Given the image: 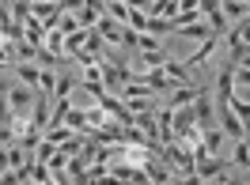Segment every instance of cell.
I'll return each mask as SVG.
<instances>
[{
  "mask_svg": "<svg viewBox=\"0 0 250 185\" xmlns=\"http://www.w3.org/2000/svg\"><path fill=\"white\" fill-rule=\"evenodd\" d=\"M216 42H220L216 34H212V38H205V42H201V49H197V53H189V57H186V68H201V64L208 61L212 53H216Z\"/></svg>",
  "mask_w": 250,
  "mask_h": 185,
  "instance_id": "cell-6",
  "label": "cell"
},
{
  "mask_svg": "<svg viewBox=\"0 0 250 185\" xmlns=\"http://www.w3.org/2000/svg\"><path fill=\"white\" fill-rule=\"evenodd\" d=\"M95 31L103 34V42H106V46H125V23H118V19L106 16V12L95 19Z\"/></svg>",
  "mask_w": 250,
  "mask_h": 185,
  "instance_id": "cell-2",
  "label": "cell"
},
{
  "mask_svg": "<svg viewBox=\"0 0 250 185\" xmlns=\"http://www.w3.org/2000/svg\"><path fill=\"white\" fill-rule=\"evenodd\" d=\"M220 129H224V136H231V140H243V136H247V125L231 113L228 102H220Z\"/></svg>",
  "mask_w": 250,
  "mask_h": 185,
  "instance_id": "cell-4",
  "label": "cell"
},
{
  "mask_svg": "<svg viewBox=\"0 0 250 185\" xmlns=\"http://www.w3.org/2000/svg\"><path fill=\"white\" fill-rule=\"evenodd\" d=\"M23 38H27L31 46L42 49V42H46V23H42L38 16H27V19H23Z\"/></svg>",
  "mask_w": 250,
  "mask_h": 185,
  "instance_id": "cell-5",
  "label": "cell"
},
{
  "mask_svg": "<svg viewBox=\"0 0 250 185\" xmlns=\"http://www.w3.org/2000/svg\"><path fill=\"white\" fill-rule=\"evenodd\" d=\"M106 121H110V113L99 106V102H95V106H87V125H91V132H95V129H103Z\"/></svg>",
  "mask_w": 250,
  "mask_h": 185,
  "instance_id": "cell-17",
  "label": "cell"
},
{
  "mask_svg": "<svg viewBox=\"0 0 250 185\" xmlns=\"http://www.w3.org/2000/svg\"><path fill=\"white\" fill-rule=\"evenodd\" d=\"M235 87H250V68L247 64H235Z\"/></svg>",
  "mask_w": 250,
  "mask_h": 185,
  "instance_id": "cell-20",
  "label": "cell"
},
{
  "mask_svg": "<svg viewBox=\"0 0 250 185\" xmlns=\"http://www.w3.org/2000/svg\"><path fill=\"white\" fill-rule=\"evenodd\" d=\"M235 91V64H228L216 76V102H228V94Z\"/></svg>",
  "mask_w": 250,
  "mask_h": 185,
  "instance_id": "cell-8",
  "label": "cell"
},
{
  "mask_svg": "<svg viewBox=\"0 0 250 185\" xmlns=\"http://www.w3.org/2000/svg\"><path fill=\"white\" fill-rule=\"evenodd\" d=\"M53 87H57V72H53V68H42V79H38V91H49V94H53Z\"/></svg>",
  "mask_w": 250,
  "mask_h": 185,
  "instance_id": "cell-19",
  "label": "cell"
},
{
  "mask_svg": "<svg viewBox=\"0 0 250 185\" xmlns=\"http://www.w3.org/2000/svg\"><path fill=\"white\" fill-rule=\"evenodd\" d=\"M205 19H208V27H212V34H216V38H224V34L231 31V23H228V16H224V4H220L216 12H208Z\"/></svg>",
  "mask_w": 250,
  "mask_h": 185,
  "instance_id": "cell-12",
  "label": "cell"
},
{
  "mask_svg": "<svg viewBox=\"0 0 250 185\" xmlns=\"http://www.w3.org/2000/svg\"><path fill=\"white\" fill-rule=\"evenodd\" d=\"M193 117H197V129H212V125H216V110H212L208 91H201L193 98Z\"/></svg>",
  "mask_w": 250,
  "mask_h": 185,
  "instance_id": "cell-3",
  "label": "cell"
},
{
  "mask_svg": "<svg viewBox=\"0 0 250 185\" xmlns=\"http://www.w3.org/2000/svg\"><path fill=\"white\" fill-rule=\"evenodd\" d=\"M72 136H76V132H72L68 125H49L46 129V140H53V144H68Z\"/></svg>",
  "mask_w": 250,
  "mask_h": 185,
  "instance_id": "cell-15",
  "label": "cell"
},
{
  "mask_svg": "<svg viewBox=\"0 0 250 185\" xmlns=\"http://www.w3.org/2000/svg\"><path fill=\"white\" fill-rule=\"evenodd\" d=\"M16 76L19 83H27V87H38V79H42V68L31 61H16Z\"/></svg>",
  "mask_w": 250,
  "mask_h": 185,
  "instance_id": "cell-9",
  "label": "cell"
},
{
  "mask_svg": "<svg viewBox=\"0 0 250 185\" xmlns=\"http://www.w3.org/2000/svg\"><path fill=\"white\" fill-rule=\"evenodd\" d=\"M125 8H141V12H148V16H152L156 0H125Z\"/></svg>",
  "mask_w": 250,
  "mask_h": 185,
  "instance_id": "cell-22",
  "label": "cell"
},
{
  "mask_svg": "<svg viewBox=\"0 0 250 185\" xmlns=\"http://www.w3.org/2000/svg\"><path fill=\"white\" fill-rule=\"evenodd\" d=\"M163 72H167L174 83H193V79H189V68H186V64H178V61H171V57L163 61Z\"/></svg>",
  "mask_w": 250,
  "mask_h": 185,
  "instance_id": "cell-13",
  "label": "cell"
},
{
  "mask_svg": "<svg viewBox=\"0 0 250 185\" xmlns=\"http://www.w3.org/2000/svg\"><path fill=\"white\" fill-rule=\"evenodd\" d=\"M228 106H231V113L239 117V121L247 125V132H250V98H243V94H228Z\"/></svg>",
  "mask_w": 250,
  "mask_h": 185,
  "instance_id": "cell-10",
  "label": "cell"
},
{
  "mask_svg": "<svg viewBox=\"0 0 250 185\" xmlns=\"http://www.w3.org/2000/svg\"><path fill=\"white\" fill-rule=\"evenodd\" d=\"M0 125H12V106H8V94H0Z\"/></svg>",
  "mask_w": 250,
  "mask_h": 185,
  "instance_id": "cell-21",
  "label": "cell"
},
{
  "mask_svg": "<svg viewBox=\"0 0 250 185\" xmlns=\"http://www.w3.org/2000/svg\"><path fill=\"white\" fill-rule=\"evenodd\" d=\"M231 163L235 166H243L250 174V140L243 136V140H235V155H231Z\"/></svg>",
  "mask_w": 250,
  "mask_h": 185,
  "instance_id": "cell-14",
  "label": "cell"
},
{
  "mask_svg": "<svg viewBox=\"0 0 250 185\" xmlns=\"http://www.w3.org/2000/svg\"><path fill=\"white\" fill-rule=\"evenodd\" d=\"M201 140H205V148H208V151H220L224 129H216V125H212V129H201Z\"/></svg>",
  "mask_w": 250,
  "mask_h": 185,
  "instance_id": "cell-18",
  "label": "cell"
},
{
  "mask_svg": "<svg viewBox=\"0 0 250 185\" xmlns=\"http://www.w3.org/2000/svg\"><path fill=\"white\" fill-rule=\"evenodd\" d=\"M72 87H76V79L68 76V72H57V87H53V98H68V94H72Z\"/></svg>",
  "mask_w": 250,
  "mask_h": 185,
  "instance_id": "cell-16",
  "label": "cell"
},
{
  "mask_svg": "<svg viewBox=\"0 0 250 185\" xmlns=\"http://www.w3.org/2000/svg\"><path fill=\"white\" fill-rule=\"evenodd\" d=\"M34 91L38 87H27V83H16V87H8V106H12V117H31L34 110Z\"/></svg>",
  "mask_w": 250,
  "mask_h": 185,
  "instance_id": "cell-1",
  "label": "cell"
},
{
  "mask_svg": "<svg viewBox=\"0 0 250 185\" xmlns=\"http://www.w3.org/2000/svg\"><path fill=\"white\" fill-rule=\"evenodd\" d=\"M64 125L72 129V132H83V136H91V125H87V110H64Z\"/></svg>",
  "mask_w": 250,
  "mask_h": 185,
  "instance_id": "cell-7",
  "label": "cell"
},
{
  "mask_svg": "<svg viewBox=\"0 0 250 185\" xmlns=\"http://www.w3.org/2000/svg\"><path fill=\"white\" fill-rule=\"evenodd\" d=\"M87 34H91V27H76L72 34H64V53H68V57L80 53V49L87 46Z\"/></svg>",
  "mask_w": 250,
  "mask_h": 185,
  "instance_id": "cell-11",
  "label": "cell"
}]
</instances>
